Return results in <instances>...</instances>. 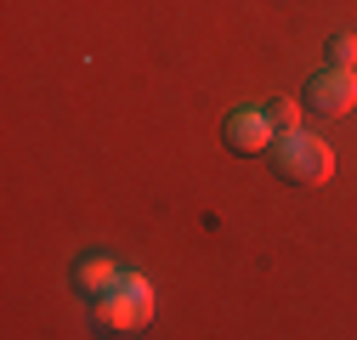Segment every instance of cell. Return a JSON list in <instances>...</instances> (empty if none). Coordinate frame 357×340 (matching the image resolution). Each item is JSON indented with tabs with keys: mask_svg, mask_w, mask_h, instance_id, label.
Instances as JSON below:
<instances>
[{
	"mask_svg": "<svg viewBox=\"0 0 357 340\" xmlns=\"http://www.w3.org/2000/svg\"><path fill=\"white\" fill-rule=\"evenodd\" d=\"M329 63H335V68H357V34H351V29L329 34Z\"/></svg>",
	"mask_w": 357,
	"mask_h": 340,
	"instance_id": "obj_7",
	"label": "cell"
},
{
	"mask_svg": "<svg viewBox=\"0 0 357 340\" xmlns=\"http://www.w3.org/2000/svg\"><path fill=\"white\" fill-rule=\"evenodd\" d=\"M148 323H153V284L142 272H119V284L91 301L97 334H142Z\"/></svg>",
	"mask_w": 357,
	"mask_h": 340,
	"instance_id": "obj_2",
	"label": "cell"
},
{
	"mask_svg": "<svg viewBox=\"0 0 357 340\" xmlns=\"http://www.w3.org/2000/svg\"><path fill=\"white\" fill-rule=\"evenodd\" d=\"M261 108H266V119H273V131H301V102L273 97V102H261Z\"/></svg>",
	"mask_w": 357,
	"mask_h": 340,
	"instance_id": "obj_6",
	"label": "cell"
},
{
	"mask_svg": "<svg viewBox=\"0 0 357 340\" xmlns=\"http://www.w3.org/2000/svg\"><path fill=\"white\" fill-rule=\"evenodd\" d=\"M273 119H266V108H233L227 119H221V142H227V153L238 159H261L266 148H273Z\"/></svg>",
	"mask_w": 357,
	"mask_h": 340,
	"instance_id": "obj_4",
	"label": "cell"
},
{
	"mask_svg": "<svg viewBox=\"0 0 357 340\" xmlns=\"http://www.w3.org/2000/svg\"><path fill=\"white\" fill-rule=\"evenodd\" d=\"M306 114H318V119H346L357 108V68H318L306 79Z\"/></svg>",
	"mask_w": 357,
	"mask_h": 340,
	"instance_id": "obj_3",
	"label": "cell"
},
{
	"mask_svg": "<svg viewBox=\"0 0 357 340\" xmlns=\"http://www.w3.org/2000/svg\"><path fill=\"white\" fill-rule=\"evenodd\" d=\"M68 284L85 295V301H97V295H108L114 284H119V261L114 255H74V267H68Z\"/></svg>",
	"mask_w": 357,
	"mask_h": 340,
	"instance_id": "obj_5",
	"label": "cell"
},
{
	"mask_svg": "<svg viewBox=\"0 0 357 340\" xmlns=\"http://www.w3.org/2000/svg\"><path fill=\"white\" fill-rule=\"evenodd\" d=\"M266 164H273V176L289 182V187H324L335 176L329 142L312 137V131H278L273 148H266Z\"/></svg>",
	"mask_w": 357,
	"mask_h": 340,
	"instance_id": "obj_1",
	"label": "cell"
}]
</instances>
